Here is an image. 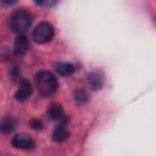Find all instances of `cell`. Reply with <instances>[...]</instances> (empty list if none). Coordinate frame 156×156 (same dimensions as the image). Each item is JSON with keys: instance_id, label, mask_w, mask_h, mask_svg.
<instances>
[{"instance_id": "obj_6", "label": "cell", "mask_w": 156, "mask_h": 156, "mask_svg": "<svg viewBox=\"0 0 156 156\" xmlns=\"http://www.w3.org/2000/svg\"><path fill=\"white\" fill-rule=\"evenodd\" d=\"M29 49V43L28 39L24 34H20L16 40H15V45H13V51L17 56H22L24 55Z\"/></svg>"}, {"instance_id": "obj_10", "label": "cell", "mask_w": 156, "mask_h": 156, "mask_svg": "<svg viewBox=\"0 0 156 156\" xmlns=\"http://www.w3.org/2000/svg\"><path fill=\"white\" fill-rule=\"evenodd\" d=\"M15 128H16V121L11 117L4 118L0 122V132L4 134H10L11 132H13Z\"/></svg>"}, {"instance_id": "obj_11", "label": "cell", "mask_w": 156, "mask_h": 156, "mask_svg": "<svg viewBox=\"0 0 156 156\" xmlns=\"http://www.w3.org/2000/svg\"><path fill=\"white\" fill-rule=\"evenodd\" d=\"M56 71L58 74L61 76H71L74 71H76V67L73 63H69V62H62V63H58L56 66Z\"/></svg>"}, {"instance_id": "obj_5", "label": "cell", "mask_w": 156, "mask_h": 156, "mask_svg": "<svg viewBox=\"0 0 156 156\" xmlns=\"http://www.w3.org/2000/svg\"><path fill=\"white\" fill-rule=\"evenodd\" d=\"M32 93H33V88H32L30 82L28 79H21L18 89L16 91V100L17 101H26L27 99L30 98Z\"/></svg>"}, {"instance_id": "obj_7", "label": "cell", "mask_w": 156, "mask_h": 156, "mask_svg": "<svg viewBox=\"0 0 156 156\" xmlns=\"http://www.w3.org/2000/svg\"><path fill=\"white\" fill-rule=\"evenodd\" d=\"M66 121L67 119H65L62 123H60L55 127V129L52 132V140L54 141L62 143L68 138V132H67V128H66Z\"/></svg>"}, {"instance_id": "obj_3", "label": "cell", "mask_w": 156, "mask_h": 156, "mask_svg": "<svg viewBox=\"0 0 156 156\" xmlns=\"http://www.w3.org/2000/svg\"><path fill=\"white\" fill-rule=\"evenodd\" d=\"M55 34L54 26L49 22H40L33 30V39L39 44H45L52 40Z\"/></svg>"}, {"instance_id": "obj_9", "label": "cell", "mask_w": 156, "mask_h": 156, "mask_svg": "<svg viewBox=\"0 0 156 156\" xmlns=\"http://www.w3.org/2000/svg\"><path fill=\"white\" fill-rule=\"evenodd\" d=\"M48 116L52 121H61L63 119V107L60 104H54L48 110Z\"/></svg>"}, {"instance_id": "obj_14", "label": "cell", "mask_w": 156, "mask_h": 156, "mask_svg": "<svg viewBox=\"0 0 156 156\" xmlns=\"http://www.w3.org/2000/svg\"><path fill=\"white\" fill-rule=\"evenodd\" d=\"M35 4L40 6H52L56 4V1H35Z\"/></svg>"}, {"instance_id": "obj_12", "label": "cell", "mask_w": 156, "mask_h": 156, "mask_svg": "<svg viewBox=\"0 0 156 156\" xmlns=\"http://www.w3.org/2000/svg\"><path fill=\"white\" fill-rule=\"evenodd\" d=\"M73 99H74L76 104L83 105V104H85V102L89 101V95L84 90H76L73 93Z\"/></svg>"}, {"instance_id": "obj_13", "label": "cell", "mask_w": 156, "mask_h": 156, "mask_svg": "<svg viewBox=\"0 0 156 156\" xmlns=\"http://www.w3.org/2000/svg\"><path fill=\"white\" fill-rule=\"evenodd\" d=\"M28 124H29L33 129H35V130L43 129V123H41V121H39V119H30Z\"/></svg>"}, {"instance_id": "obj_1", "label": "cell", "mask_w": 156, "mask_h": 156, "mask_svg": "<svg viewBox=\"0 0 156 156\" xmlns=\"http://www.w3.org/2000/svg\"><path fill=\"white\" fill-rule=\"evenodd\" d=\"M35 85L40 95L50 96L57 90V78L49 71H40L35 74Z\"/></svg>"}, {"instance_id": "obj_4", "label": "cell", "mask_w": 156, "mask_h": 156, "mask_svg": "<svg viewBox=\"0 0 156 156\" xmlns=\"http://www.w3.org/2000/svg\"><path fill=\"white\" fill-rule=\"evenodd\" d=\"M12 145L17 149H23V150H32L35 146V143L32 138H29L26 134H17L12 138Z\"/></svg>"}, {"instance_id": "obj_2", "label": "cell", "mask_w": 156, "mask_h": 156, "mask_svg": "<svg viewBox=\"0 0 156 156\" xmlns=\"http://www.w3.org/2000/svg\"><path fill=\"white\" fill-rule=\"evenodd\" d=\"M32 22H33V16L29 11H26V10L15 11L10 18L11 29L18 34H22L23 32H26L30 27Z\"/></svg>"}, {"instance_id": "obj_8", "label": "cell", "mask_w": 156, "mask_h": 156, "mask_svg": "<svg viewBox=\"0 0 156 156\" xmlns=\"http://www.w3.org/2000/svg\"><path fill=\"white\" fill-rule=\"evenodd\" d=\"M88 83H89L91 89L100 90L101 87H102V74H101V72H98V71L90 72L88 74Z\"/></svg>"}]
</instances>
